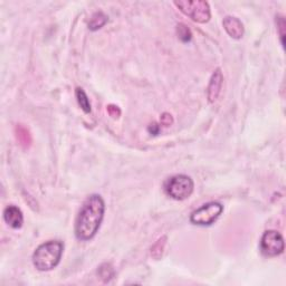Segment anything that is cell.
Segmentation results:
<instances>
[{
	"label": "cell",
	"instance_id": "cell-18",
	"mask_svg": "<svg viewBox=\"0 0 286 286\" xmlns=\"http://www.w3.org/2000/svg\"><path fill=\"white\" fill-rule=\"evenodd\" d=\"M277 26L279 28V34H280V41H282V44H284V36H285V33H284V28H285V21H284V17L279 16L277 18Z\"/></svg>",
	"mask_w": 286,
	"mask_h": 286
},
{
	"label": "cell",
	"instance_id": "cell-19",
	"mask_svg": "<svg viewBox=\"0 0 286 286\" xmlns=\"http://www.w3.org/2000/svg\"><path fill=\"white\" fill-rule=\"evenodd\" d=\"M148 131H149V133H150V134L157 135V134L160 132V125H159V124H157V123H152V124H150V125H149V128H148Z\"/></svg>",
	"mask_w": 286,
	"mask_h": 286
},
{
	"label": "cell",
	"instance_id": "cell-8",
	"mask_svg": "<svg viewBox=\"0 0 286 286\" xmlns=\"http://www.w3.org/2000/svg\"><path fill=\"white\" fill-rule=\"evenodd\" d=\"M224 27L226 29V32L229 34V36H231L235 40H239L244 36L245 33V28H244V24L241 23L237 17H232V16H227L224 22Z\"/></svg>",
	"mask_w": 286,
	"mask_h": 286
},
{
	"label": "cell",
	"instance_id": "cell-9",
	"mask_svg": "<svg viewBox=\"0 0 286 286\" xmlns=\"http://www.w3.org/2000/svg\"><path fill=\"white\" fill-rule=\"evenodd\" d=\"M4 219L14 229H18L23 226L24 216L22 210L16 206H8L4 210Z\"/></svg>",
	"mask_w": 286,
	"mask_h": 286
},
{
	"label": "cell",
	"instance_id": "cell-10",
	"mask_svg": "<svg viewBox=\"0 0 286 286\" xmlns=\"http://www.w3.org/2000/svg\"><path fill=\"white\" fill-rule=\"evenodd\" d=\"M15 135H16L17 141L23 149L26 150L32 145V142H33L32 134L25 125L17 124L16 128H15Z\"/></svg>",
	"mask_w": 286,
	"mask_h": 286
},
{
	"label": "cell",
	"instance_id": "cell-15",
	"mask_svg": "<svg viewBox=\"0 0 286 286\" xmlns=\"http://www.w3.org/2000/svg\"><path fill=\"white\" fill-rule=\"evenodd\" d=\"M99 274L101 276V278H103L105 282H108V280L112 278L113 275H114L112 266L109 265V264L102 265L99 269Z\"/></svg>",
	"mask_w": 286,
	"mask_h": 286
},
{
	"label": "cell",
	"instance_id": "cell-5",
	"mask_svg": "<svg viewBox=\"0 0 286 286\" xmlns=\"http://www.w3.org/2000/svg\"><path fill=\"white\" fill-rule=\"evenodd\" d=\"M222 210L224 207L219 202H208L192 212L190 221L198 226L211 225L220 217Z\"/></svg>",
	"mask_w": 286,
	"mask_h": 286
},
{
	"label": "cell",
	"instance_id": "cell-13",
	"mask_svg": "<svg viewBox=\"0 0 286 286\" xmlns=\"http://www.w3.org/2000/svg\"><path fill=\"white\" fill-rule=\"evenodd\" d=\"M166 244H167V237L163 236V237H161V238H159L157 243L152 246L151 256L154 259H160L162 257Z\"/></svg>",
	"mask_w": 286,
	"mask_h": 286
},
{
	"label": "cell",
	"instance_id": "cell-1",
	"mask_svg": "<svg viewBox=\"0 0 286 286\" xmlns=\"http://www.w3.org/2000/svg\"><path fill=\"white\" fill-rule=\"evenodd\" d=\"M105 203L99 195H92L82 206L75 222L76 238L86 241L93 238L103 220Z\"/></svg>",
	"mask_w": 286,
	"mask_h": 286
},
{
	"label": "cell",
	"instance_id": "cell-3",
	"mask_svg": "<svg viewBox=\"0 0 286 286\" xmlns=\"http://www.w3.org/2000/svg\"><path fill=\"white\" fill-rule=\"evenodd\" d=\"M174 5L183 14L197 23H207L211 17L209 4L203 0H191V2L190 0H180V2H174Z\"/></svg>",
	"mask_w": 286,
	"mask_h": 286
},
{
	"label": "cell",
	"instance_id": "cell-7",
	"mask_svg": "<svg viewBox=\"0 0 286 286\" xmlns=\"http://www.w3.org/2000/svg\"><path fill=\"white\" fill-rule=\"evenodd\" d=\"M222 81H224L222 72L220 69H217L214 72V74H212L210 82H209V85H208V89H207L208 100H209L210 103H214V102L218 99V96H219L221 86H222Z\"/></svg>",
	"mask_w": 286,
	"mask_h": 286
},
{
	"label": "cell",
	"instance_id": "cell-11",
	"mask_svg": "<svg viewBox=\"0 0 286 286\" xmlns=\"http://www.w3.org/2000/svg\"><path fill=\"white\" fill-rule=\"evenodd\" d=\"M108 23V16L102 12H96L92 15L89 23V28L91 31H98L101 27H103Z\"/></svg>",
	"mask_w": 286,
	"mask_h": 286
},
{
	"label": "cell",
	"instance_id": "cell-2",
	"mask_svg": "<svg viewBox=\"0 0 286 286\" xmlns=\"http://www.w3.org/2000/svg\"><path fill=\"white\" fill-rule=\"evenodd\" d=\"M64 245L62 241L50 240L38 246L33 254V264L40 272H48L60 264Z\"/></svg>",
	"mask_w": 286,
	"mask_h": 286
},
{
	"label": "cell",
	"instance_id": "cell-17",
	"mask_svg": "<svg viewBox=\"0 0 286 286\" xmlns=\"http://www.w3.org/2000/svg\"><path fill=\"white\" fill-rule=\"evenodd\" d=\"M106 111H108L109 115L112 116L113 119H118L119 116L121 115V110L119 109L118 105L110 104V105H108V108H106Z\"/></svg>",
	"mask_w": 286,
	"mask_h": 286
},
{
	"label": "cell",
	"instance_id": "cell-12",
	"mask_svg": "<svg viewBox=\"0 0 286 286\" xmlns=\"http://www.w3.org/2000/svg\"><path fill=\"white\" fill-rule=\"evenodd\" d=\"M75 95H76V100L77 103L81 106V109L84 111L85 113H90L91 112V103L90 100L87 98V95L85 92L81 89V87H77L75 90Z\"/></svg>",
	"mask_w": 286,
	"mask_h": 286
},
{
	"label": "cell",
	"instance_id": "cell-16",
	"mask_svg": "<svg viewBox=\"0 0 286 286\" xmlns=\"http://www.w3.org/2000/svg\"><path fill=\"white\" fill-rule=\"evenodd\" d=\"M160 124L163 125V127H170V125L173 124V118L170 113H163L160 118Z\"/></svg>",
	"mask_w": 286,
	"mask_h": 286
},
{
	"label": "cell",
	"instance_id": "cell-6",
	"mask_svg": "<svg viewBox=\"0 0 286 286\" xmlns=\"http://www.w3.org/2000/svg\"><path fill=\"white\" fill-rule=\"evenodd\" d=\"M261 253L267 257H275L284 251V238L276 230H268L261 237Z\"/></svg>",
	"mask_w": 286,
	"mask_h": 286
},
{
	"label": "cell",
	"instance_id": "cell-14",
	"mask_svg": "<svg viewBox=\"0 0 286 286\" xmlns=\"http://www.w3.org/2000/svg\"><path fill=\"white\" fill-rule=\"evenodd\" d=\"M177 35L179 37V40L183 43H188L191 41L192 34L191 31L189 29V27L185 24H178L177 25Z\"/></svg>",
	"mask_w": 286,
	"mask_h": 286
},
{
	"label": "cell",
	"instance_id": "cell-4",
	"mask_svg": "<svg viewBox=\"0 0 286 286\" xmlns=\"http://www.w3.org/2000/svg\"><path fill=\"white\" fill-rule=\"evenodd\" d=\"M166 192L176 200H185L191 196L193 191V181L185 174H177L166 182Z\"/></svg>",
	"mask_w": 286,
	"mask_h": 286
}]
</instances>
